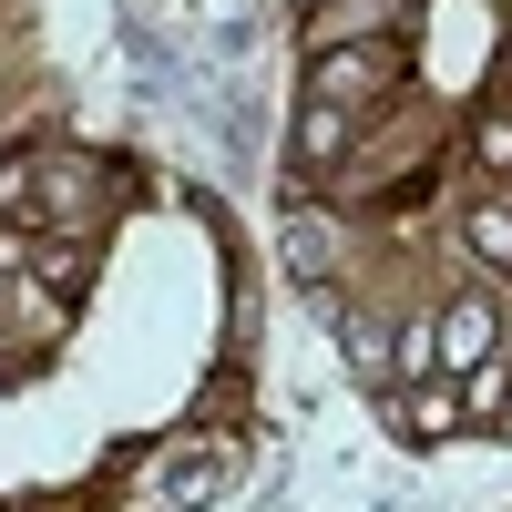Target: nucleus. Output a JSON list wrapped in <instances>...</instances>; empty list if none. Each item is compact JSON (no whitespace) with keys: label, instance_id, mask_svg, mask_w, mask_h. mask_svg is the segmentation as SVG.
<instances>
[{"label":"nucleus","instance_id":"1","mask_svg":"<svg viewBox=\"0 0 512 512\" xmlns=\"http://www.w3.org/2000/svg\"><path fill=\"white\" fill-rule=\"evenodd\" d=\"M379 82H400V41H338V52H318L308 93H328V103H359V93H379Z\"/></svg>","mask_w":512,"mask_h":512},{"label":"nucleus","instance_id":"2","mask_svg":"<svg viewBox=\"0 0 512 512\" xmlns=\"http://www.w3.org/2000/svg\"><path fill=\"white\" fill-rule=\"evenodd\" d=\"M287 277H308V287L338 277V216L328 205H287Z\"/></svg>","mask_w":512,"mask_h":512},{"label":"nucleus","instance_id":"3","mask_svg":"<svg viewBox=\"0 0 512 512\" xmlns=\"http://www.w3.org/2000/svg\"><path fill=\"white\" fill-rule=\"evenodd\" d=\"M297 164H308V175H328V164H349V113H338L328 93L297 113Z\"/></svg>","mask_w":512,"mask_h":512},{"label":"nucleus","instance_id":"4","mask_svg":"<svg viewBox=\"0 0 512 512\" xmlns=\"http://www.w3.org/2000/svg\"><path fill=\"white\" fill-rule=\"evenodd\" d=\"M482 349H492V297H451V318H441V359L472 369Z\"/></svg>","mask_w":512,"mask_h":512},{"label":"nucleus","instance_id":"5","mask_svg":"<svg viewBox=\"0 0 512 512\" xmlns=\"http://www.w3.org/2000/svg\"><path fill=\"white\" fill-rule=\"evenodd\" d=\"M472 256L512 267V195H482V205H472Z\"/></svg>","mask_w":512,"mask_h":512},{"label":"nucleus","instance_id":"6","mask_svg":"<svg viewBox=\"0 0 512 512\" xmlns=\"http://www.w3.org/2000/svg\"><path fill=\"white\" fill-rule=\"evenodd\" d=\"M390 420H400L410 441H441V431H461V400H441V390L431 400H390Z\"/></svg>","mask_w":512,"mask_h":512},{"label":"nucleus","instance_id":"7","mask_svg":"<svg viewBox=\"0 0 512 512\" xmlns=\"http://www.w3.org/2000/svg\"><path fill=\"white\" fill-rule=\"evenodd\" d=\"M472 154L492 164V175H512V113H492V123H482V144H472Z\"/></svg>","mask_w":512,"mask_h":512},{"label":"nucleus","instance_id":"8","mask_svg":"<svg viewBox=\"0 0 512 512\" xmlns=\"http://www.w3.org/2000/svg\"><path fill=\"white\" fill-rule=\"evenodd\" d=\"M338 338H349V359H369V369H379V359H390V338H379L369 318H349V328H338Z\"/></svg>","mask_w":512,"mask_h":512},{"label":"nucleus","instance_id":"9","mask_svg":"<svg viewBox=\"0 0 512 512\" xmlns=\"http://www.w3.org/2000/svg\"><path fill=\"white\" fill-rule=\"evenodd\" d=\"M287 11H318V0H287Z\"/></svg>","mask_w":512,"mask_h":512}]
</instances>
